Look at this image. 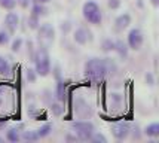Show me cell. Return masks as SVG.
I'll return each instance as SVG.
<instances>
[{"mask_svg":"<svg viewBox=\"0 0 159 143\" xmlns=\"http://www.w3.org/2000/svg\"><path fill=\"white\" fill-rule=\"evenodd\" d=\"M16 3L21 5L22 7H27L28 6V0H16Z\"/></svg>","mask_w":159,"mask_h":143,"instance_id":"cell-31","label":"cell"},{"mask_svg":"<svg viewBox=\"0 0 159 143\" xmlns=\"http://www.w3.org/2000/svg\"><path fill=\"white\" fill-rule=\"evenodd\" d=\"M120 6V0H109V7L110 9H118Z\"/></svg>","mask_w":159,"mask_h":143,"instance_id":"cell-27","label":"cell"},{"mask_svg":"<svg viewBox=\"0 0 159 143\" xmlns=\"http://www.w3.org/2000/svg\"><path fill=\"white\" fill-rule=\"evenodd\" d=\"M27 79L30 82H34L36 81V75H34V70H33V69H28V70H27Z\"/></svg>","mask_w":159,"mask_h":143,"instance_id":"cell-28","label":"cell"},{"mask_svg":"<svg viewBox=\"0 0 159 143\" xmlns=\"http://www.w3.org/2000/svg\"><path fill=\"white\" fill-rule=\"evenodd\" d=\"M49 2H51V0H34V3H42V5H46Z\"/></svg>","mask_w":159,"mask_h":143,"instance_id":"cell-32","label":"cell"},{"mask_svg":"<svg viewBox=\"0 0 159 143\" xmlns=\"http://www.w3.org/2000/svg\"><path fill=\"white\" fill-rule=\"evenodd\" d=\"M89 140L91 142H95V143H106L107 142L106 136L101 134V133H97V131H94V133H92V136H91Z\"/></svg>","mask_w":159,"mask_h":143,"instance_id":"cell-22","label":"cell"},{"mask_svg":"<svg viewBox=\"0 0 159 143\" xmlns=\"http://www.w3.org/2000/svg\"><path fill=\"white\" fill-rule=\"evenodd\" d=\"M71 131L76 134L77 140H89L95 128L94 124L89 121H76L71 124Z\"/></svg>","mask_w":159,"mask_h":143,"instance_id":"cell-4","label":"cell"},{"mask_svg":"<svg viewBox=\"0 0 159 143\" xmlns=\"http://www.w3.org/2000/svg\"><path fill=\"white\" fill-rule=\"evenodd\" d=\"M144 134L147 137H158L159 136V124L153 122L150 125H147L144 128Z\"/></svg>","mask_w":159,"mask_h":143,"instance_id":"cell-14","label":"cell"},{"mask_svg":"<svg viewBox=\"0 0 159 143\" xmlns=\"http://www.w3.org/2000/svg\"><path fill=\"white\" fill-rule=\"evenodd\" d=\"M51 107H52V113H54L55 116H61L62 115L64 107H62L60 103H52V106H51Z\"/></svg>","mask_w":159,"mask_h":143,"instance_id":"cell-25","label":"cell"},{"mask_svg":"<svg viewBox=\"0 0 159 143\" xmlns=\"http://www.w3.org/2000/svg\"><path fill=\"white\" fill-rule=\"evenodd\" d=\"M37 30H39V41L43 43L42 46H48L49 43L54 41V37H55V31H54L52 26L46 22V24H42V26H39V27H37Z\"/></svg>","mask_w":159,"mask_h":143,"instance_id":"cell-6","label":"cell"},{"mask_svg":"<svg viewBox=\"0 0 159 143\" xmlns=\"http://www.w3.org/2000/svg\"><path fill=\"white\" fill-rule=\"evenodd\" d=\"M21 140H24V142H36V140H39V137L36 134V131H24L21 134Z\"/></svg>","mask_w":159,"mask_h":143,"instance_id":"cell-18","label":"cell"},{"mask_svg":"<svg viewBox=\"0 0 159 143\" xmlns=\"http://www.w3.org/2000/svg\"><path fill=\"white\" fill-rule=\"evenodd\" d=\"M111 134L115 139H118V140H125L128 134H129V131H131V127H129V124L128 122H116L111 125Z\"/></svg>","mask_w":159,"mask_h":143,"instance_id":"cell-7","label":"cell"},{"mask_svg":"<svg viewBox=\"0 0 159 143\" xmlns=\"http://www.w3.org/2000/svg\"><path fill=\"white\" fill-rule=\"evenodd\" d=\"M28 27L31 28V30H37V27L40 26V17H36V15H30L28 17Z\"/></svg>","mask_w":159,"mask_h":143,"instance_id":"cell-20","label":"cell"},{"mask_svg":"<svg viewBox=\"0 0 159 143\" xmlns=\"http://www.w3.org/2000/svg\"><path fill=\"white\" fill-rule=\"evenodd\" d=\"M116 70L115 63L110 58H91L85 63V76L92 81H101L107 73H111Z\"/></svg>","mask_w":159,"mask_h":143,"instance_id":"cell-1","label":"cell"},{"mask_svg":"<svg viewBox=\"0 0 159 143\" xmlns=\"http://www.w3.org/2000/svg\"><path fill=\"white\" fill-rule=\"evenodd\" d=\"M51 131H52V125H51V124H45L43 127H40L39 130H36V134H37L39 139H43V137L49 136Z\"/></svg>","mask_w":159,"mask_h":143,"instance_id":"cell-17","label":"cell"},{"mask_svg":"<svg viewBox=\"0 0 159 143\" xmlns=\"http://www.w3.org/2000/svg\"><path fill=\"white\" fill-rule=\"evenodd\" d=\"M21 45H22V39H21V37H16V39L12 42V48H11V49H12L14 52H18L21 49Z\"/></svg>","mask_w":159,"mask_h":143,"instance_id":"cell-26","label":"cell"},{"mask_svg":"<svg viewBox=\"0 0 159 143\" xmlns=\"http://www.w3.org/2000/svg\"><path fill=\"white\" fill-rule=\"evenodd\" d=\"M6 139L9 140V142H20L21 136H20V133H18V130L16 128H11V130H7Z\"/></svg>","mask_w":159,"mask_h":143,"instance_id":"cell-19","label":"cell"},{"mask_svg":"<svg viewBox=\"0 0 159 143\" xmlns=\"http://www.w3.org/2000/svg\"><path fill=\"white\" fill-rule=\"evenodd\" d=\"M101 48H103L104 52H110V51H115V42L111 41V39H104Z\"/></svg>","mask_w":159,"mask_h":143,"instance_id":"cell-21","label":"cell"},{"mask_svg":"<svg viewBox=\"0 0 159 143\" xmlns=\"http://www.w3.org/2000/svg\"><path fill=\"white\" fill-rule=\"evenodd\" d=\"M18 22H20V18L15 12H7L6 17H5V24H6V28L9 33H15L16 28H18Z\"/></svg>","mask_w":159,"mask_h":143,"instance_id":"cell-9","label":"cell"},{"mask_svg":"<svg viewBox=\"0 0 159 143\" xmlns=\"http://www.w3.org/2000/svg\"><path fill=\"white\" fill-rule=\"evenodd\" d=\"M55 95L60 102H66L67 98V83L66 82L60 81L57 83V89H55Z\"/></svg>","mask_w":159,"mask_h":143,"instance_id":"cell-12","label":"cell"},{"mask_svg":"<svg viewBox=\"0 0 159 143\" xmlns=\"http://www.w3.org/2000/svg\"><path fill=\"white\" fill-rule=\"evenodd\" d=\"M129 24H131V17H129V14H122L115 20V28H116L118 31H124L125 28L129 27Z\"/></svg>","mask_w":159,"mask_h":143,"instance_id":"cell-11","label":"cell"},{"mask_svg":"<svg viewBox=\"0 0 159 143\" xmlns=\"http://www.w3.org/2000/svg\"><path fill=\"white\" fill-rule=\"evenodd\" d=\"M0 142H3V139H2V137H0Z\"/></svg>","mask_w":159,"mask_h":143,"instance_id":"cell-34","label":"cell"},{"mask_svg":"<svg viewBox=\"0 0 159 143\" xmlns=\"http://www.w3.org/2000/svg\"><path fill=\"white\" fill-rule=\"evenodd\" d=\"M73 39L79 45H86L88 42L92 41V33L91 30H88L86 27H79L76 28V31L73 33Z\"/></svg>","mask_w":159,"mask_h":143,"instance_id":"cell-8","label":"cell"},{"mask_svg":"<svg viewBox=\"0 0 159 143\" xmlns=\"http://www.w3.org/2000/svg\"><path fill=\"white\" fill-rule=\"evenodd\" d=\"M146 82H147L149 85H153V83H155V81H153V76H152V73H147V75H146Z\"/></svg>","mask_w":159,"mask_h":143,"instance_id":"cell-30","label":"cell"},{"mask_svg":"<svg viewBox=\"0 0 159 143\" xmlns=\"http://www.w3.org/2000/svg\"><path fill=\"white\" fill-rule=\"evenodd\" d=\"M75 112H76V115L79 116V118H86V116L91 115L89 106L83 102V100H80V98H77L76 103H75Z\"/></svg>","mask_w":159,"mask_h":143,"instance_id":"cell-10","label":"cell"},{"mask_svg":"<svg viewBox=\"0 0 159 143\" xmlns=\"http://www.w3.org/2000/svg\"><path fill=\"white\" fill-rule=\"evenodd\" d=\"M61 30L64 31V33H67V31H69V30H70V22H69V21H64V22H62V24H61Z\"/></svg>","mask_w":159,"mask_h":143,"instance_id":"cell-29","label":"cell"},{"mask_svg":"<svg viewBox=\"0 0 159 143\" xmlns=\"http://www.w3.org/2000/svg\"><path fill=\"white\" fill-rule=\"evenodd\" d=\"M143 42H144V37H143V33L139 28H132L131 31L128 33V42L126 45L129 49H134V51H139L143 46Z\"/></svg>","mask_w":159,"mask_h":143,"instance_id":"cell-5","label":"cell"},{"mask_svg":"<svg viewBox=\"0 0 159 143\" xmlns=\"http://www.w3.org/2000/svg\"><path fill=\"white\" fill-rule=\"evenodd\" d=\"M48 12V9L45 7V5H42V3H34L33 7H31V14L36 15V17H42V15H46Z\"/></svg>","mask_w":159,"mask_h":143,"instance_id":"cell-16","label":"cell"},{"mask_svg":"<svg viewBox=\"0 0 159 143\" xmlns=\"http://www.w3.org/2000/svg\"><path fill=\"white\" fill-rule=\"evenodd\" d=\"M33 61L36 66V73L39 76H48L51 72V58H49V52L46 46L37 48L36 54L33 55Z\"/></svg>","mask_w":159,"mask_h":143,"instance_id":"cell-2","label":"cell"},{"mask_svg":"<svg viewBox=\"0 0 159 143\" xmlns=\"http://www.w3.org/2000/svg\"><path fill=\"white\" fill-rule=\"evenodd\" d=\"M11 41V36H9V31H5V30H0V46H5L7 45Z\"/></svg>","mask_w":159,"mask_h":143,"instance_id":"cell-24","label":"cell"},{"mask_svg":"<svg viewBox=\"0 0 159 143\" xmlns=\"http://www.w3.org/2000/svg\"><path fill=\"white\" fill-rule=\"evenodd\" d=\"M11 64L5 57H0V75H11Z\"/></svg>","mask_w":159,"mask_h":143,"instance_id":"cell-15","label":"cell"},{"mask_svg":"<svg viewBox=\"0 0 159 143\" xmlns=\"http://www.w3.org/2000/svg\"><path fill=\"white\" fill-rule=\"evenodd\" d=\"M128 45L125 43L124 41H116L115 42V51L118 52V55L122 58V60H125L126 57H128Z\"/></svg>","mask_w":159,"mask_h":143,"instance_id":"cell-13","label":"cell"},{"mask_svg":"<svg viewBox=\"0 0 159 143\" xmlns=\"http://www.w3.org/2000/svg\"><path fill=\"white\" fill-rule=\"evenodd\" d=\"M0 6L7 9V11H12L16 6V0H0Z\"/></svg>","mask_w":159,"mask_h":143,"instance_id":"cell-23","label":"cell"},{"mask_svg":"<svg viewBox=\"0 0 159 143\" xmlns=\"http://www.w3.org/2000/svg\"><path fill=\"white\" fill-rule=\"evenodd\" d=\"M150 3H152L153 6H158V5H159V0H150Z\"/></svg>","mask_w":159,"mask_h":143,"instance_id":"cell-33","label":"cell"},{"mask_svg":"<svg viewBox=\"0 0 159 143\" xmlns=\"http://www.w3.org/2000/svg\"><path fill=\"white\" fill-rule=\"evenodd\" d=\"M82 14H83V18L94 24V26H98L101 24V20H103V15H101V11H100V6H98L95 2L92 0H88L83 3V7H82Z\"/></svg>","mask_w":159,"mask_h":143,"instance_id":"cell-3","label":"cell"}]
</instances>
